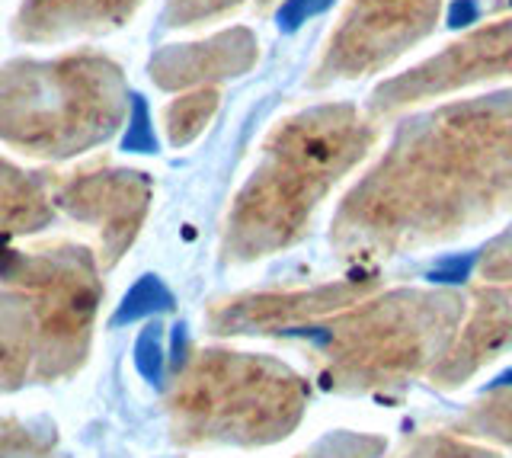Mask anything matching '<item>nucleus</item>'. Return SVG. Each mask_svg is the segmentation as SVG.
Listing matches in <instances>:
<instances>
[{"label":"nucleus","instance_id":"obj_1","mask_svg":"<svg viewBox=\"0 0 512 458\" xmlns=\"http://www.w3.org/2000/svg\"><path fill=\"white\" fill-rule=\"evenodd\" d=\"M512 209V93L407 122L333 218L343 257L381 260L458 238Z\"/></svg>","mask_w":512,"mask_h":458},{"label":"nucleus","instance_id":"obj_2","mask_svg":"<svg viewBox=\"0 0 512 458\" xmlns=\"http://www.w3.org/2000/svg\"><path fill=\"white\" fill-rule=\"evenodd\" d=\"M461 318L464 302L452 292L330 282L218 298L208 308V330L295 346L324 388L365 394L429 375Z\"/></svg>","mask_w":512,"mask_h":458},{"label":"nucleus","instance_id":"obj_3","mask_svg":"<svg viewBox=\"0 0 512 458\" xmlns=\"http://www.w3.org/2000/svg\"><path fill=\"white\" fill-rule=\"evenodd\" d=\"M375 138V119L346 103L314 106L285 119L231 202L221 257L253 263L292 247L308 231L317 205L362 161Z\"/></svg>","mask_w":512,"mask_h":458},{"label":"nucleus","instance_id":"obj_4","mask_svg":"<svg viewBox=\"0 0 512 458\" xmlns=\"http://www.w3.org/2000/svg\"><path fill=\"white\" fill-rule=\"evenodd\" d=\"M100 276L84 244L0 247V394L71 382L87 366Z\"/></svg>","mask_w":512,"mask_h":458},{"label":"nucleus","instance_id":"obj_5","mask_svg":"<svg viewBox=\"0 0 512 458\" xmlns=\"http://www.w3.org/2000/svg\"><path fill=\"white\" fill-rule=\"evenodd\" d=\"M308 398V382L276 356L199 346L167 382V436L180 449L272 446L298 430Z\"/></svg>","mask_w":512,"mask_h":458},{"label":"nucleus","instance_id":"obj_6","mask_svg":"<svg viewBox=\"0 0 512 458\" xmlns=\"http://www.w3.org/2000/svg\"><path fill=\"white\" fill-rule=\"evenodd\" d=\"M122 71L100 55L0 68V141L29 157H77L122 129Z\"/></svg>","mask_w":512,"mask_h":458},{"label":"nucleus","instance_id":"obj_7","mask_svg":"<svg viewBox=\"0 0 512 458\" xmlns=\"http://www.w3.org/2000/svg\"><path fill=\"white\" fill-rule=\"evenodd\" d=\"M439 0H352L327 42L317 81L365 77L429 36Z\"/></svg>","mask_w":512,"mask_h":458},{"label":"nucleus","instance_id":"obj_8","mask_svg":"<svg viewBox=\"0 0 512 458\" xmlns=\"http://www.w3.org/2000/svg\"><path fill=\"white\" fill-rule=\"evenodd\" d=\"M55 212H68L77 225L96 231V260L112 270L141 234L151 202V183L135 170H71L48 177Z\"/></svg>","mask_w":512,"mask_h":458},{"label":"nucleus","instance_id":"obj_9","mask_svg":"<svg viewBox=\"0 0 512 458\" xmlns=\"http://www.w3.org/2000/svg\"><path fill=\"white\" fill-rule=\"evenodd\" d=\"M503 74H512V20L480 29L464 42L448 45L445 52L432 55L404 77H394L378 90L375 106L381 113H394L400 106L442 97L448 90H461L474 81Z\"/></svg>","mask_w":512,"mask_h":458},{"label":"nucleus","instance_id":"obj_10","mask_svg":"<svg viewBox=\"0 0 512 458\" xmlns=\"http://www.w3.org/2000/svg\"><path fill=\"white\" fill-rule=\"evenodd\" d=\"M512 346V282H490L474 292L471 311L464 318L455 340L448 343L439 366L429 372L436 385H464L468 378L487 366L490 359L506 353Z\"/></svg>","mask_w":512,"mask_h":458},{"label":"nucleus","instance_id":"obj_11","mask_svg":"<svg viewBox=\"0 0 512 458\" xmlns=\"http://www.w3.org/2000/svg\"><path fill=\"white\" fill-rule=\"evenodd\" d=\"M138 0H26L16 29L23 39H52L80 29L119 26Z\"/></svg>","mask_w":512,"mask_h":458},{"label":"nucleus","instance_id":"obj_12","mask_svg":"<svg viewBox=\"0 0 512 458\" xmlns=\"http://www.w3.org/2000/svg\"><path fill=\"white\" fill-rule=\"evenodd\" d=\"M48 173H23L0 157V238L36 234L55 221Z\"/></svg>","mask_w":512,"mask_h":458},{"label":"nucleus","instance_id":"obj_13","mask_svg":"<svg viewBox=\"0 0 512 458\" xmlns=\"http://www.w3.org/2000/svg\"><path fill=\"white\" fill-rule=\"evenodd\" d=\"M0 458H64L58 430L39 420L0 417Z\"/></svg>","mask_w":512,"mask_h":458},{"label":"nucleus","instance_id":"obj_14","mask_svg":"<svg viewBox=\"0 0 512 458\" xmlns=\"http://www.w3.org/2000/svg\"><path fill=\"white\" fill-rule=\"evenodd\" d=\"M218 106V93L215 90H199V93H189V97H180L167 106V138L173 145H189L192 138H196L208 116L215 113Z\"/></svg>","mask_w":512,"mask_h":458},{"label":"nucleus","instance_id":"obj_15","mask_svg":"<svg viewBox=\"0 0 512 458\" xmlns=\"http://www.w3.org/2000/svg\"><path fill=\"white\" fill-rule=\"evenodd\" d=\"M381 442L365 439V436H333L327 442H320L317 449L304 452L298 458H378Z\"/></svg>","mask_w":512,"mask_h":458},{"label":"nucleus","instance_id":"obj_16","mask_svg":"<svg viewBox=\"0 0 512 458\" xmlns=\"http://www.w3.org/2000/svg\"><path fill=\"white\" fill-rule=\"evenodd\" d=\"M480 276L490 282H512V234L496 241L480 260Z\"/></svg>","mask_w":512,"mask_h":458},{"label":"nucleus","instance_id":"obj_17","mask_svg":"<svg viewBox=\"0 0 512 458\" xmlns=\"http://www.w3.org/2000/svg\"><path fill=\"white\" fill-rule=\"evenodd\" d=\"M240 0H173V26H183L192 20H205V17H218V13L237 7Z\"/></svg>","mask_w":512,"mask_h":458},{"label":"nucleus","instance_id":"obj_18","mask_svg":"<svg viewBox=\"0 0 512 458\" xmlns=\"http://www.w3.org/2000/svg\"><path fill=\"white\" fill-rule=\"evenodd\" d=\"M263 4H269V0H263Z\"/></svg>","mask_w":512,"mask_h":458}]
</instances>
